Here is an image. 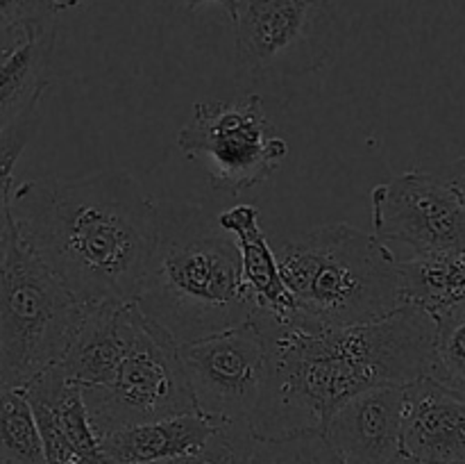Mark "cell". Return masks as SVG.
I'll return each instance as SVG.
<instances>
[{
    "label": "cell",
    "mask_w": 465,
    "mask_h": 464,
    "mask_svg": "<svg viewBox=\"0 0 465 464\" xmlns=\"http://www.w3.org/2000/svg\"><path fill=\"white\" fill-rule=\"evenodd\" d=\"M393 464H416V462H411V459H409V458H407V455H404V453H402V455H400V458H398V459H395V462H393Z\"/></svg>",
    "instance_id": "obj_29"
},
{
    "label": "cell",
    "mask_w": 465,
    "mask_h": 464,
    "mask_svg": "<svg viewBox=\"0 0 465 464\" xmlns=\"http://www.w3.org/2000/svg\"><path fill=\"white\" fill-rule=\"evenodd\" d=\"M402 453L416 464H465V398L431 376L404 385Z\"/></svg>",
    "instance_id": "obj_12"
},
{
    "label": "cell",
    "mask_w": 465,
    "mask_h": 464,
    "mask_svg": "<svg viewBox=\"0 0 465 464\" xmlns=\"http://www.w3.org/2000/svg\"><path fill=\"white\" fill-rule=\"evenodd\" d=\"M293 314L322 328L375 321L402 308L398 257L372 232L330 223L272 246Z\"/></svg>",
    "instance_id": "obj_4"
},
{
    "label": "cell",
    "mask_w": 465,
    "mask_h": 464,
    "mask_svg": "<svg viewBox=\"0 0 465 464\" xmlns=\"http://www.w3.org/2000/svg\"><path fill=\"white\" fill-rule=\"evenodd\" d=\"M257 444L250 421H223L182 464H250Z\"/></svg>",
    "instance_id": "obj_23"
},
{
    "label": "cell",
    "mask_w": 465,
    "mask_h": 464,
    "mask_svg": "<svg viewBox=\"0 0 465 464\" xmlns=\"http://www.w3.org/2000/svg\"><path fill=\"white\" fill-rule=\"evenodd\" d=\"M195 412L223 421H250L266 380V341L250 321L180 346Z\"/></svg>",
    "instance_id": "obj_9"
},
{
    "label": "cell",
    "mask_w": 465,
    "mask_h": 464,
    "mask_svg": "<svg viewBox=\"0 0 465 464\" xmlns=\"http://www.w3.org/2000/svg\"><path fill=\"white\" fill-rule=\"evenodd\" d=\"M404 385H380L341 405L322 428L345 464H393L402 455Z\"/></svg>",
    "instance_id": "obj_13"
},
{
    "label": "cell",
    "mask_w": 465,
    "mask_h": 464,
    "mask_svg": "<svg viewBox=\"0 0 465 464\" xmlns=\"http://www.w3.org/2000/svg\"><path fill=\"white\" fill-rule=\"evenodd\" d=\"M404 305H416L431 317L465 298V253L411 255L398 259Z\"/></svg>",
    "instance_id": "obj_18"
},
{
    "label": "cell",
    "mask_w": 465,
    "mask_h": 464,
    "mask_svg": "<svg viewBox=\"0 0 465 464\" xmlns=\"http://www.w3.org/2000/svg\"><path fill=\"white\" fill-rule=\"evenodd\" d=\"M0 464H16V462H12V459H7V458H0Z\"/></svg>",
    "instance_id": "obj_30"
},
{
    "label": "cell",
    "mask_w": 465,
    "mask_h": 464,
    "mask_svg": "<svg viewBox=\"0 0 465 464\" xmlns=\"http://www.w3.org/2000/svg\"><path fill=\"white\" fill-rule=\"evenodd\" d=\"M136 308L177 346L250 321L257 309L230 232L198 203L157 207V237Z\"/></svg>",
    "instance_id": "obj_3"
},
{
    "label": "cell",
    "mask_w": 465,
    "mask_h": 464,
    "mask_svg": "<svg viewBox=\"0 0 465 464\" xmlns=\"http://www.w3.org/2000/svg\"><path fill=\"white\" fill-rule=\"evenodd\" d=\"M236 62L254 80L318 71L334 53L331 0H239Z\"/></svg>",
    "instance_id": "obj_8"
},
{
    "label": "cell",
    "mask_w": 465,
    "mask_h": 464,
    "mask_svg": "<svg viewBox=\"0 0 465 464\" xmlns=\"http://www.w3.org/2000/svg\"><path fill=\"white\" fill-rule=\"evenodd\" d=\"M218 423L200 412L177 414L157 421L136 423L100 437L103 464H134L153 459L186 458L193 453Z\"/></svg>",
    "instance_id": "obj_16"
},
{
    "label": "cell",
    "mask_w": 465,
    "mask_h": 464,
    "mask_svg": "<svg viewBox=\"0 0 465 464\" xmlns=\"http://www.w3.org/2000/svg\"><path fill=\"white\" fill-rule=\"evenodd\" d=\"M0 458L16 464H45L39 428L25 391L0 380Z\"/></svg>",
    "instance_id": "obj_19"
},
{
    "label": "cell",
    "mask_w": 465,
    "mask_h": 464,
    "mask_svg": "<svg viewBox=\"0 0 465 464\" xmlns=\"http://www.w3.org/2000/svg\"><path fill=\"white\" fill-rule=\"evenodd\" d=\"M141 318L134 300L89 305L57 367L82 389L107 385L132 348Z\"/></svg>",
    "instance_id": "obj_14"
},
{
    "label": "cell",
    "mask_w": 465,
    "mask_h": 464,
    "mask_svg": "<svg viewBox=\"0 0 465 464\" xmlns=\"http://www.w3.org/2000/svg\"><path fill=\"white\" fill-rule=\"evenodd\" d=\"M84 312L14 226L0 237V380L21 387L54 367Z\"/></svg>",
    "instance_id": "obj_5"
},
{
    "label": "cell",
    "mask_w": 465,
    "mask_h": 464,
    "mask_svg": "<svg viewBox=\"0 0 465 464\" xmlns=\"http://www.w3.org/2000/svg\"><path fill=\"white\" fill-rule=\"evenodd\" d=\"M372 235L413 255L465 253V205L443 176L407 171L372 189Z\"/></svg>",
    "instance_id": "obj_10"
},
{
    "label": "cell",
    "mask_w": 465,
    "mask_h": 464,
    "mask_svg": "<svg viewBox=\"0 0 465 464\" xmlns=\"http://www.w3.org/2000/svg\"><path fill=\"white\" fill-rule=\"evenodd\" d=\"M39 428L45 464H103L84 394L62 368H45L21 385Z\"/></svg>",
    "instance_id": "obj_11"
},
{
    "label": "cell",
    "mask_w": 465,
    "mask_h": 464,
    "mask_svg": "<svg viewBox=\"0 0 465 464\" xmlns=\"http://www.w3.org/2000/svg\"><path fill=\"white\" fill-rule=\"evenodd\" d=\"M82 394L98 437L136 423L195 412L180 346L145 317L112 380L82 389Z\"/></svg>",
    "instance_id": "obj_7"
},
{
    "label": "cell",
    "mask_w": 465,
    "mask_h": 464,
    "mask_svg": "<svg viewBox=\"0 0 465 464\" xmlns=\"http://www.w3.org/2000/svg\"><path fill=\"white\" fill-rule=\"evenodd\" d=\"M41 103L30 105L23 114H18L7 127L0 130V237L12 230V194H14V168L27 144L39 132L44 121Z\"/></svg>",
    "instance_id": "obj_21"
},
{
    "label": "cell",
    "mask_w": 465,
    "mask_h": 464,
    "mask_svg": "<svg viewBox=\"0 0 465 464\" xmlns=\"http://www.w3.org/2000/svg\"><path fill=\"white\" fill-rule=\"evenodd\" d=\"M250 464H345L321 430L259 439Z\"/></svg>",
    "instance_id": "obj_22"
},
{
    "label": "cell",
    "mask_w": 465,
    "mask_h": 464,
    "mask_svg": "<svg viewBox=\"0 0 465 464\" xmlns=\"http://www.w3.org/2000/svg\"><path fill=\"white\" fill-rule=\"evenodd\" d=\"M216 221L223 230L230 232L239 248L241 277L257 309L275 314L293 312V298L282 280L275 250L259 226V209L254 205H232L216 214Z\"/></svg>",
    "instance_id": "obj_17"
},
{
    "label": "cell",
    "mask_w": 465,
    "mask_h": 464,
    "mask_svg": "<svg viewBox=\"0 0 465 464\" xmlns=\"http://www.w3.org/2000/svg\"><path fill=\"white\" fill-rule=\"evenodd\" d=\"M443 177L452 185V189L457 191L459 198H461V203L465 205V157L454 162Z\"/></svg>",
    "instance_id": "obj_25"
},
{
    "label": "cell",
    "mask_w": 465,
    "mask_h": 464,
    "mask_svg": "<svg viewBox=\"0 0 465 464\" xmlns=\"http://www.w3.org/2000/svg\"><path fill=\"white\" fill-rule=\"evenodd\" d=\"M184 458H171V459H153V462H134V464H182Z\"/></svg>",
    "instance_id": "obj_28"
},
{
    "label": "cell",
    "mask_w": 465,
    "mask_h": 464,
    "mask_svg": "<svg viewBox=\"0 0 465 464\" xmlns=\"http://www.w3.org/2000/svg\"><path fill=\"white\" fill-rule=\"evenodd\" d=\"M207 3L221 5V7L227 12V16L232 18V23H234L236 7H239V0H184L186 9H191V12H193V9H198V7H203V5H207Z\"/></svg>",
    "instance_id": "obj_26"
},
{
    "label": "cell",
    "mask_w": 465,
    "mask_h": 464,
    "mask_svg": "<svg viewBox=\"0 0 465 464\" xmlns=\"http://www.w3.org/2000/svg\"><path fill=\"white\" fill-rule=\"evenodd\" d=\"M266 341V380L250 417L257 439L321 430L336 409L380 385L430 376L436 321L402 305L375 321L322 328L289 314L254 309Z\"/></svg>",
    "instance_id": "obj_1"
},
{
    "label": "cell",
    "mask_w": 465,
    "mask_h": 464,
    "mask_svg": "<svg viewBox=\"0 0 465 464\" xmlns=\"http://www.w3.org/2000/svg\"><path fill=\"white\" fill-rule=\"evenodd\" d=\"M86 0H48V7L50 12L57 16L59 12H66V9H75L80 7V5H84Z\"/></svg>",
    "instance_id": "obj_27"
},
{
    "label": "cell",
    "mask_w": 465,
    "mask_h": 464,
    "mask_svg": "<svg viewBox=\"0 0 465 464\" xmlns=\"http://www.w3.org/2000/svg\"><path fill=\"white\" fill-rule=\"evenodd\" d=\"M177 148L227 194L262 185L289 157V141L268 118L262 96L195 103L177 132Z\"/></svg>",
    "instance_id": "obj_6"
},
{
    "label": "cell",
    "mask_w": 465,
    "mask_h": 464,
    "mask_svg": "<svg viewBox=\"0 0 465 464\" xmlns=\"http://www.w3.org/2000/svg\"><path fill=\"white\" fill-rule=\"evenodd\" d=\"M430 376L465 398V298L436 314Z\"/></svg>",
    "instance_id": "obj_20"
},
{
    "label": "cell",
    "mask_w": 465,
    "mask_h": 464,
    "mask_svg": "<svg viewBox=\"0 0 465 464\" xmlns=\"http://www.w3.org/2000/svg\"><path fill=\"white\" fill-rule=\"evenodd\" d=\"M57 16L35 18L0 30V130L50 89Z\"/></svg>",
    "instance_id": "obj_15"
},
{
    "label": "cell",
    "mask_w": 465,
    "mask_h": 464,
    "mask_svg": "<svg viewBox=\"0 0 465 464\" xmlns=\"http://www.w3.org/2000/svg\"><path fill=\"white\" fill-rule=\"evenodd\" d=\"M44 16H54L48 0H0V30Z\"/></svg>",
    "instance_id": "obj_24"
},
{
    "label": "cell",
    "mask_w": 465,
    "mask_h": 464,
    "mask_svg": "<svg viewBox=\"0 0 465 464\" xmlns=\"http://www.w3.org/2000/svg\"><path fill=\"white\" fill-rule=\"evenodd\" d=\"M159 203L132 173L44 176L14 187L12 226L82 305L127 303L143 282Z\"/></svg>",
    "instance_id": "obj_2"
}]
</instances>
